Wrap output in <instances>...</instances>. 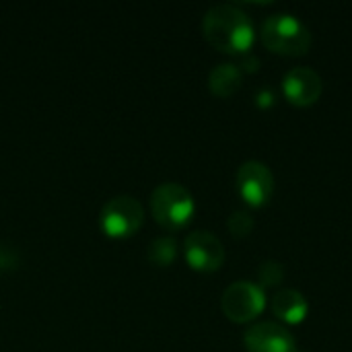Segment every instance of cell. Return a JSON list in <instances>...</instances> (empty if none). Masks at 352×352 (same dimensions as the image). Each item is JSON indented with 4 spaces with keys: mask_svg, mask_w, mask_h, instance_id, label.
<instances>
[{
    "mask_svg": "<svg viewBox=\"0 0 352 352\" xmlns=\"http://www.w3.org/2000/svg\"><path fill=\"white\" fill-rule=\"evenodd\" d=\"M202 33L214 50L225 54H245L256 37L252 19L233 4L208 8L202 19Z\"/></svg>",
    "mask_w": 352,
    "mask_h": 352,
    "instance_id": "1",
    "label": "cell"
},
{
    "mask_svg": "<svg viewBox=\"0 0 352 352\" xmlns=\"http://www.w3.org/2000/svg\"><path fill=\"white\" fill-rule=\"evenodd\" d=\"M262 43L283 56H303L311 47V33L295 14L276 12L262 25Z\"/></svg>",
    "mask_w": 352,
    "mask_h": 352,
    "instance_id": "2",
    "label": "cell"
},
{
    "mask_svg": "<svg viewBox=\"0 0 352 352\" xmlns=\"http://www.w3.org/2000/svg\"><path fill=\"white\" fill-rule=\"evenodd\" d=\"M196 204L188 188L179 184H161L151 194V214L167 231L184 229L194 217Z\"/></svg>",
    "mask_w": 352,
    "mask_h": 352,
    "instance_id": "3",
    "label": "cell"
},
{
    "mask_svg": "<svg viewBox=\"0 0 352 352\" xmlns=\"http://www.w3.org/2000/svg\"><path fill=\"white\" fill-rule=\"evenodd\" d=\"M144 208L134 196H116L99 212V227L111 239H128L140 231Z\"/></svg>",
    "mask_w": 352,
    "mask_h": 352,
    "instance_id": "4",
    "label": "cell"
},
{
    "mask_svg": "<svg viewBox=\"0 0 352 352\" xmlns=\"http://www.w3.org/2000/svg\"><path fill=\"white\" fill-rule=\"evenodd\" d=\"M221 309L227 320L235 324H248L266 309V295L256 283L239 280L225 289L221 297Z\"/></svg>",
    "mask_w": 352,
    "mask_h": 352,
    "instance_id": "5",
    "label": "cell"
},
{
    "mask_svg": "<svg viewBox=\"0 0 352 352\" xmlns=\"http://www.w3.org/2000/svg\"><path fill=\"white\" fill-rule=\"evenodd\" d=\"M237 192L250 206H264L274 194V175L262 161H245L237 171Z\"/></svg>",
    "mask_w": 352,
    "mask_h": 352,
    "instance_id": "6",
    "label": "cell"
},
{
    "mask_svg": "<svg viewBox=\"0 0 352 352\" xmlns=\"http://www.w3.org/2000/svg\"><path fill=\"white\" fill-rule=\"evenodd\" d=\"M184 258L198 272H214L225 262V248L208 231H194L184 241Z\"/></svg>",
    "mask_w": 352,
    "mask_h": 352,
    "instance_id": "7",
    "label": "cell"
},
{
    "mask_svg": "<svg viewBox=\"0 0 352 352\" xmlns=\"http://www.w3.org/2000/svg\"><path fill=\"white\" fill-rule=\"evenodd\" d=\"M243 344L248 352H299L295 336L280 324L260 322L245 330Z\"/></svg>",
    "mask_w": 352,
    "mask_h": 352,
    "instance_id": "8",
    "label": "cell"
},
{
    "mask_svg": "<svg viewBox=\"0 0 352 352\" xmlns=\"http://www.w3.org/2000/svg\"><path fill=\"white\" fill-rule=\"evenodd\" d=\"M283 91L285 97L297 105V107H309L314 105L324 91V80L322 76L307 66H297L289 70L283 78Z\"/></svg>",
    "mask_w": 352,
    "mask_h": 352,
    "instance_id": "9",
    "label": "cell"
},
{
    "mask_svg": "<svg viewBox=\"0 0 352 352\" xmlns=\"http://www.w3.org/2000/svg\"><path fill=\"white\" fill-rule=\"evenodd\" d=\"M307 311H309V303L305 295L295 289L278 291L272 297V314L285 324H291V326L301 324L307 318Z\"/></svg>",
    "mask_w": 352,
    "mask_h": 352,
    "instance_id": "10",
    "label": "cell"
},
{
    "mask_svg": "<svg viewBox=\"0 0 352 352\" xmlns=\"http://www.w3.org/2000/svg\"><path fill=\"white\" fill-rule=\"evenodd\" d=\"M241 82H243V72L237 64H231V62L214 66L208 74V89L212 91V95L223 97V99L235 95Z\"/></svg>",
    "mask_w": 352,
    "mask_h": 352,
    "instance_id": "11",
    "label": "cell"
},
{
    "mask_svg": "<svg viewBox=\"0 0 352 352\" xmlns=\"http://www.w3.org/2000/svg\"><path fill=\"white\" fill-rule=\"evenodd\" d=\"M146 258L155 266H171L177 258V241L173 237H157L148 245Z\"/></svg>",
    "mask_w": 352,
    "mask_h": 352,
    "instance_id": "12",
    "label": "cell"
},
{
    "mask_svg": "<svg viewBox=\"0 0 352 352\" xmlns=\"http://www.w3.org/2000/svg\"><path fill=\"white\" fill-rule=\"evenodd\" d=\"M285 278V268L276 262V260H266L260 264L258 268V287L270 289V287H278Z\"/></svg>",
    "mask_w": 352,
    "mask_h": 352,
    "instance_id": "13",
    "label": "cell"
},
{
    "mask_svg": "<svg viewBox=\"0 0 352 352\" xmlns=\"http://www.w3.org/2000/svg\"><path fill=\"white\" fill-rule=\"evenodd\" d=\"M254 225H256L254 217L250 212H245V210H235L227 221V227H229L233 237H248L252 233Z\"/></svg>",
    "mask_w": 352,
    "mask_h": 352,
    "instance_id": "14",
    "label": "cell"
}]
</instances>
